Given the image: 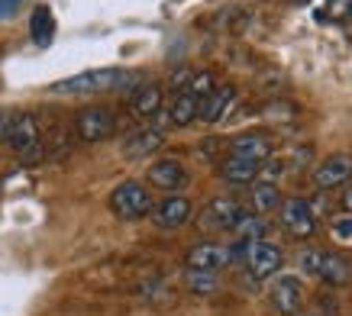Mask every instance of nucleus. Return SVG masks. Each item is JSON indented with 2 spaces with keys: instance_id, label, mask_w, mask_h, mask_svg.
Returning a JSON list of instances; mask_svg holds the SVG:
<instances>
[{
  "instance_id": "f257e3e1",
  "label": "nucleus",
  "mask_w": 352,
  "mask_h": 316,
  "mask_svg": "<svg viewBox=\"0 0 352 316\" xmlns=\"http://www.w3.org/2000/svg\"><path fill=\"white\" fill-rule=\"evenodd\" d=\"M136 81V74L126 71V68H94V71H81L72 74V78H62L55 81L49 91L52 94H104V91H126L129 84Z\"/></svg>"
},
{
  "instance_id": "f03ea898",
  "label": "nucleus",
  "mask_w": 352,
  "mask_h": 316,
  "mask_svg": "<svg viewBox=\"0 0 352 316\" xmlns=\"http://www.w3.org/2000/svg\"><path fill=\"white\" fill-rule=\"evenodd\" d=\"M230 252H233V258H243L245 268H249V274H252L256 281H265V278L278 274V268L285 264L281 249H278V245H272V242H265V239L236 242V245H230Z\"/></svg>"
},
{
  "instance_id": "7ed1b4c3",
  "label": "nucleus",
  "mask_w": 352,
  "mask_h": 316,
  "mask_svg": "<svg viewBox=\"0 0 352 316\" xmlns=\"http://www.w3.org/2000/svg\"><path fill=\"white\" fill-rule=\"evenodd\" d=\"M110 210L120 220H142L152 213V194L142 181H123L110 194Z\"/></svg>"
},
{
  "instance_id": "20e7f679",
  "label": "nucleus",
  "mask_w": 352,
  "mask_h": 316,
  "mask_svg": "<svg viewBox=\"0 0 352 316\" xmlns=\"http://www.w3.org/2000/svg\"><path fill=\"white\" fill-rule=\"evenodd\" d=\"M7 142L20 158L36 161L43 155V139H39V123L32 113H13V123L7 129Z\"/></svg>"
},
{
  "instance_id": "39448f33",
  "label": "nucleus",
  "mask_w": 352,
  "mask_h": 316,
  "mask_svg": "<svg viewBox=\"0 0 352 316\" xmlns=\"http://www.w3.org/2000/svg\"><path fill=\"white\" fill-rule=\"evenodd\" d=\"M278 220H281V226H285L291 236H298V239H310L314 229H317L314 210H310V203L304 201V197H288V201H281Z\"/></svg>"
},
{
  "instance_id": "423d86ee",
  "label": "nucleus",
  "mask_w": 352,
  "mask_h": 316,
  "mask_svg": "<svg viewBox=\"0 0 352 316\" xmlns=\"http://www.w3.org/2000/svg\"><path fill=\"white\" fill-rule=\"evenodd\" d=\"M78 126V136L85 142H100V139H110L113 129H117V120L110 113L107 106H85L75 120Z\"/></svg>"
},
{
  "instance_id": "0eeeda50",
  "label": "nucleus",
  "mask_w": 352,
  "mask_h": 316,
  "mask_svg": "<svg viewBox=\"0 0 352 316\" xmlns=\"http://www.w3.org/2000/svg\"><path fill=\"white\" fill-rule=\"evenodd\" d=\"M230 262H233V252H230V245H220V242H201L188 252V268L191 271L220 274Z\"/></svg>"
},
{
  "instance_id": "6e6552de",
  "label": "nucleus",
  "mask_w": 352,
  "mask_h": 316,
  "mask_svg": "<svg viewBox=\"0 0 352 316\" xmlns=\"http://www.w3.org/2000/svg\"><path fill=\"white\" fill-rule=\"evenodd\" d=\"M268 297H272V304H275L278 313L294 316L300 310V304H304V284H300L294 274H281V278H275V281H272Z\"/></svg>"
},
{
  "instance_id": "1a4fd4ad",
  "label": "nucleus",
  "mask_w": 352,
  "mask_h": 316,
  "mask_svg": "<svg viewBox=\"0 0 352 316\" xmlns=\"http://www.w3.org/2000/svg\"><path fill=\"white\" fill-rule=\"evenodd\" d=\"M191 201L188 197H165L159 207H152V220L159 229H182L184 223L191 220Z\"/></svg>"
},
{
  "instance_id": "9d476101",
  "label": "nucleus",
  "mask_w": 352,
  "mask_h": 316,
  "mask_svg": "<svg viewBox=\"0 0 352 316\" xmlns=\"http://www.w3.org/2000/svg\"><path fill=\"white\" fill-rule=\"evenodd\" d=\"M243 207L230 197H217V201L207 203V210H204V226L207 229H236V223L243 220Z\"/></svg>"
},
{
  "instance_id": "9b49d317",
  "label": "nucleus",
  "mask_w": 352,
  "mask_h": 316,
  "mask_svg": "<svg viewBox=\"0 0 352 316\" xmlns=\"http://www.w3.org/2000/svg\"><path fill=\"white\" fill-rule=\"evenodd\" d=\"M352 178V155H330L323 158L317 171H314V181H317V188H340L346 181Z\"/></svg>"
},
{
  "instance_id": "f8f14e48",
  "label": "nucleus",
  "mask_w": 352,
  "mask_h": 316,
  "mask_svg": "<svg viewBox=\"0 0 352 316\" xmlns=\"http://www.w3.org/2000/svg\"><path fill=\"white\" fill-rule=\"evenodd\" d=\"M162 142H165V133L155 126H142L133 129L126 139H123V155L126 158H146L152 152H159Z\"/></svg>"
},
{
  "instance_id": "ddd939ff",
  "label": "nucleus",
  "mask_w": 352,
  "mask_h": 316,
  "mask_svg": "<svg viewBox=\"0 0 352 316\" xmlns=\"http://www.w3.org/2000/svg\"><path fill=\"white\" fill-rule=\"evenodd\" d=\"M184 165L178 158H159V161H152L149 165V184L162 190H178L184 184Z\"/></svg>"
},
{
  "instance_id": "4468645a",
  "label": "nucleus",
  "mask_w": 352,
  "mask_h": 316,
  "mask_svg": "<svg viewBox=\"0 0 352 316\" xmlns=\"http://www.w3.org/2000/svg\"><path fill=\"white\" fill-rule=\"evenodd\" d=\"M233 97H236V87H230V84L214 87V91L201 100V106H197V120H204V123L223 120V113L230 110V104H233Z\"/></svg>"
},
{
  "instance_id": "2eb2a0df",
  "label": "nucleus",
  "mask_w": 352,
  "mask_h": 316,
  "mask_svg": "<svg viewBox=\"0 0 352 316\" xmlns=\"http://www.w3.org/2000/svg\"><path fill=\"white\" fill-rule=\"evenodd\" d=\"M268 152H272V139H268L265 133H243V136H236L233 146H230V155L252 158V161H265Z\"/></svg>"
},
{
  "instance_id": "dca6fc26",
  "label": "nucleus",
  "mask_w": 352,
  "mask_h": 316,
  "mask_svg": "<svg viewBox=\"0 0 352 316\" xmlns=\"http://www.w3.org/2000/svg\"><path fill=\"white\" fill-rule=\"evenodd\" d=\"M258 168L262 161H252V158H239V155H226L220 161V174L230 184H249V181L258 178Z\"/></svg>"
},
{
  "instance_id": "f3484780",
  "label": "nucleus",
  "mask_w": 352,
  "mask_h": 316,
  "mask_svg": "<svg viewBox=\"0 0 352 316\" xmlns=\"http://www.w3.org/2000/svg\"><path fill=\"white\" fill-rule=\"evenodd\" d=\"M327 281V284L333 287H342V284H349V278H352V264L342 258V255L336 252H323L320 255V271H317Z\"/></svg>"
},
{
  "instance_id": "a211bd4d",
  "label": "nucleus",
  "mask_w": 352,
  "mask_h": 316,
  "mask_svg": "<svg viewBox=\"0 0 352 316\" xmlns=\"http://www.w3.org/2000/svg\"><path fill=\"white\" fill-rule=\"evenodd\" d=\"M162 110V87L159 84H146L133 94V113L142 116V120H152V116Z\"/></svg>"
},
{
  "instance_id": "6ab92c4d",
  "label": "nucleus",
  "mask_w": 352,
  "mask_h": 316,
  "mask_svg": "<svg viewBox=\"0 0 352 316\" xmlns=\"http://www.w3.org/2000/svg\"><path fill=\"white\" fill-rule=\"evenodd\" d=\"M197 106H201V100H197V97H191L188 91H182V94L175 97L171 110H168L171 126H191L194 120H197Z\"/></svg>"
},
{
  "instance_id": "aec40b11",
  "label": "nucleus",
  "mask_w": 352,
  "mask_h": 316,
  "mask_svg": "<svg viewBox=\"0 0 352 316\" xmlns=\"http://www.w3.org/2000/svg\"><path fill=\"white\" fill-rule=\"evenodd\" d=\"M30 32H32V43L36 45H49L55 36V16L49 7H36L30 20Z\"/></svg>"
},
{
  "instance_id": "412c9836",
  "label": "nucleus",
  "mask_w": 352,
  "mask_h": 316,
  "mask_svg": "<svg viewBox=\"0 0 352 316\" xmlns=\"http://www.w3.org/2000/svg\"><path fill=\"white\" fill-rule=\"evenodd\" d=\"M281 190H278L275 181H258L256 188H252V203H256V210L258 213H272L281 207Z\"/></svg>"
},
{
  "instance_id": "4be33fe9",
  "label": "nucleus",
  "mask_w": 352,
  "mask_h": 316,
  "mask_svg": "<svg viewBox=\"0 0 352 316\" xmlns=\"http://www.w3.org/2000/svg\"><path fill=\"white\" fill-rule=\"evenodd\" d=\"M236 236L239 242H252V239H262L265 236V220L262 216H252V213H243V220L236 223Z\"/></svg>"
},
{
  "instance_id": "5701e85b",
  "label": "nucleus",
  "mask_w": 352,
  "mask_h": 316,
  "mask_svg": "<svg viewBox=\"0 0 352 316\" xmlns=\"http://www.w3.org/2000/svg\"><path fill=\"white\" fill-rule=\"evenodd\" d=\"M184 281H188V287H191L194 294H201V297H207V294H214V291H217V274L191 271V268H188Z\"/></svg>"
},
{
  "instance_id": "b1692460",
  "label": "nucleus",
  "mask_w": 352,
  "mask_h": 316,
  "mask_svg": "<svg viewBox=\"0 0 352 316\" xmlns=\"http://www.w3.org/2000/svg\"><path fill=\"white\" fill-rule=\"evenodd\" d=\"M214 74L210 71H197V74H191V81H188V87H184V91H188V94L191 97H197V100H204V97L210 94V91H214Z\"/></svg>"
},
{
  "instance_id": "393cba45",
  "label": "nucleus",
  "mask_w": 352,
  "mask_h": 316,
  "mask_svg": "<svg viewBox=\"0 0 352 316\" xmlns=\"http://www.w3.org/2000/svg\"><path fill=\"white\" fill-rule=\"evenodd\" d=\"M333 236H336V239H342V242H352V210L333 220Z\"/></svg>"
},
{
  "instance_id": "a878e982",
  "label": "nucleus",
  "mask_w": 352,
  "mask_h": 316,
  "mask_svg": "<svg viewBox=\"0 0 352 316\" xmlns=\"http://www.w3.org/2000/svg\"><path fill=\"white\" fill-rule=\"evenodd\" d=\"M320 255L323 252H317V249L304 252V255H300V268H304L307 274H317V271H320Z\"/></svg>"
},
{
  "instance_id": "bb28decb",
  "label": "nucleus",
  "mask_w": 352,
  "mask_h": 316,
  "mask_svg": "<svg viewBox=\"0 0 352 316\" xmlns=\"http://www.w3.org/2000/svg\"><path fill=\"white\" fill-rule=\"evenodd\" d=\"M20 3H23V0H0V20H10V16H16Z\"/></svg>"
},
{
  "instance_id": "cd10ccee",
  "label": "nucleus",
  "mask_w": 352,
  "mask_h": 316,
  "mask_svg": "<svg viewBox=\"0 0 352 316\" xmlns=\"http://www.w3.org/2000/svg\"><path fill=\"white\" fill-rule=\"evenodd\" d=\"M346 207H349V210H352V188L346 190Z\"/></svg>"
},
{
  "instance_id": "c85d7f7f",
  "label": "nucleus",
  "mask_w": 352,
  "mask_h": 316,
  "mask_svg": "<svg viewBox=\"0 0 352 316\" xmlns=\"http://www.w3.org/2000/svg\"><path fill=\"white\" fill-rule=\"evenodd\" d=\"M310 316H330V313H310Z\"/></svg>"
}]
</instances>
